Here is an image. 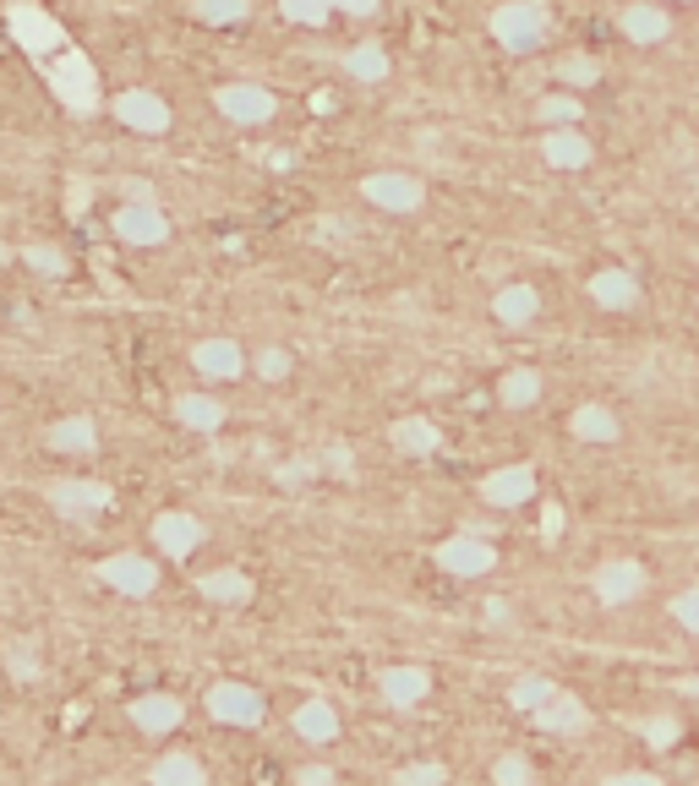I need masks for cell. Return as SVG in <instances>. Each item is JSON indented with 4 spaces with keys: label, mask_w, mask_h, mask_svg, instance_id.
I'll use <instances>...</instances> for the list:
<instances>
[{
    "label": "cell",
    "mask_w": 699,
    "mask_h": 786,
    "mask_svg": "<svg viewBox=\"0 0 699 786\" xmlns=\"http://www.w3.org/2000/svg\"><path fill=\"white\" fill-rule=\"evenodd\" d=\"M45 77L56 88V99L72 110V115H94L99 110V72L83 50H61L56 61H45Z\"/></svg>",
    "instance_id": "obj_1"
},
{
    "label": "cell",
    "mask_w": 699,
    "mask_h": 786,
    "mask_svg": "<svg viewBox=\"0 0 699 786\" xmlns=\"http://www.w3.org/2000/svg\"><path fill=\"white\" fill-rule=\"evenodd\" d=\"M7 17H12V39L45 66V61H56L61 50H72L66 45V28L56 23V17H45L39 7H34V0H12V7H7Z\"/></svg>",
    "instance_id": "obj_2"
},
{
    "label": "cell",
    "mask_w": 699,
    "mask_h": 786,
    "mask_svg": "<svg viewBox=\"0 0 699 786\" xmlns=\"http://www.w3.org/2000/svg\"><path fill=\"white\" fill-rule=\"evenodd\" d=\"M492 39L514 56L536 50L547 39V12H541V0H508V7L492 12Z\"/></svg>",
    "instance_id": "obj_3"
},
{
    "label": "cell",
    "mask_w": 699,
    "mask_h": 786,
    "mask_svg": "<svg viewBox=\"0 0 699 786\" xmlns=\"http://www.w3.org/2000/svg\"><path fill=\"white\" fill-rule=\"evenodd\" d=\"M203 704H208V715H213L219 726H257V721L268 715V699H262L252 683H235V677H219V683L203 693Z\"/></svg>",
    "instance_id": "obj_4"
},
{
    "label": "cell",
    "mask_w": 699,
    "mask_h": 786,
    "mask_svg": "<svg viewBox=\"0 0 699 786\" xmlns=\"http://www.w3.org/2000/svg\"><path fill=\"white\" fill-rule=\"evenodd\" d=\"M110 503H115V492H110L105 481H56V487H50V508H56L66 525H77V530H88Z\"/></svg>",
    "instance_id": "obj_5"
},
{
    "label": "cell",
    "mask_w": 699,
    "mask_h": 786,
    "mask_svg": "<svg viewBox=\"0 0 699 786\" xmlns=\"http://www.w3.org/2000/svg\"><path fill=\"white\" fill-rule=\"evenodd\" d=\"M213 105H219V115L235 121V126H262V121H273V110H279V99H273L268 88H257V83H224V88L213 94Z\"/></svg>",
    "instance_id": "obj_6"
},
{
    "label": "cell",
    "mask_w": 699,
    "mask_h": 786,
    "mask_svg": "<svg viewBox=\"0 0 699 786\" xmlns=\"http://www.w3.org/2000/svg\"><path fill=\"white\" fill-rule=\"evenodd\" d=\"M438 568L454 574V579H481V574L498 568V552H492V541H481V536H454V541L438 546Z\"/></svg>",
    "instance_id": "obj_7"
},
{
    "label": "cell",
    "mask_w": 699,
    "mask_h": 786,
    "mask_svg": "<svg viewBox=\"0 0 699 786\" xmlns=\"http://www.w3.org/2000/svg\"><path fill=\"white\" fill-rule=\"evenodd\" d=\"M99 579L121 595H154L159 590V563L154 557H137V552H115L99 563Z\"/></svg>",
    "instance_id": "obj_8"
},
{
    "label": "cell",
    "mask_w": 699,
    "mask_h": 786,
    "mask_svg": "<svg viewBox=\"0 0 699 786\" xmlns=\"http://www.w3.org/2000/svg\"><path fill=\"white\" fill-rule=\"evenodd\" d=\"M115 115H121V126H132L143 137H164L170 132V105L159 94H148V88H126L115 99Z\"/></svg>",
    "instance_id": "obj_9"
},
{
    "label": "cell",
    "mask_w": 699,
    "mask_h": 786,
    "mask_svg": "<svg viewBox=\"0 0 699 786\" xmlns=\"http://www.w3.org/2000/svg\"><path fill=\"white\" fill-rule=\"evenodd\" d=\"M110 230H115L126 246H159V241H170V219L159 213V202H126V208L110 219Z\"/></svg>",
    "instance_id": "obj_10"
},
{
    "label": "cell",
    "mask_w": 699,
    "mask_h": 786,
    "mask_svg": "<svg viewBox=\"0 0 699 786\" xmlns=\"http://www.w3.org/2000/svg\"><path fill=\"white\" fill-rule=\"evenodd\" d=\"M203 536H208V530H203V519H197V514H186V508H164V514L154 519V541H159V552H164V557H175V563H181V557H192V552L203 546Z\"/></svg>",
    "instance_id": "obj_11"
},
{
    "label": "cell",
    "mask_w": 699,
    "mask_h": 786,
    "mask_svg": "<svg viewBox=\"0 0 699 786\" xmlns=\"http://www.w3.org/2000/svg\"><path fill=\"white\" fill-rule=\"evenodd\" d=\"M361 192H367V202H378V208H389V213H416V208H421V197H427L416 175H394V170L367 175V181H361Z\"/></svg>",
    "instance_id": "obj_12"
},
{
    "label": "cell",
    "mask_w": 699,
    "mask_h": 786,
    "mask_svg": "<svg viewBox=\"0 0 699 786\" xmlns=\"http://www.w3.org/2000/svg\"><path fill=\"white\" fill-rule=\"evenodd\" d=\"M181 721H186V704L175 693H143V699H132V726L143 737H170Z\"/></svg>",
    "instance_id": "obj_13"
},
{
    "label": "cell",
    "mask_w": 699,
    "mask_h": 786,
    "mask_svg": "<svg viewBox=\"0 0 699 786\" xmlns=\"http://www.w3.org/2000/svg\"><path fill=\"white\" fill-rule=\"evenodd\" d=\"M481 498L492 508H519L525 498H536V470L530 465H503V470H492L481 481Z\"/></svg>",
    "instance_id": "obj_14"
},
{
    "label": "cell",
    "mask_w": 699,
    "mask_h": 786,
    "mask_svg": "<svg viewBox=\"0 0 699 786\" xmlns=\"http://www.w3.org/2000/svg\"><path fill=\"white\" fill-rule=\"evenodd\" d=\"M378 693H383V704H394V710H416V704L432 693V677H427V666H389V672L378 677Z\"/></svg>",
    "instance_id": "obj_15"
},
{
    "label": "cell",
    "mask_w": 699,
    "mask_h": 786,
    "mask_svg": "<svg viewBox=\"0 0 699 786\" xmlns=\"http://www.w3.org/2000/svg\"><path fill=\"white\" fill-rule=\"evenodd\" d=\"M192 366H197L208 382H230V377L246 371V355H241L235 339H203V344L192 349Z\"/></svg>",
    "instance_id": "obj_16"
},
{
    "label": "cell",
    "mask_w": 699,
    "mask_h": 786,
    "mask_svg": "<svg viewBox=\"0 0 699 786\" xmlns=\"http://www.w3.org/2000/svg\"><path fill=\"white\" fill-rule=\"evenodd\" d=\"M639 590H645V568H639V563H606V568H596V601L623 606V601H634Z\"/></svg>",
    "instance_id": "obj_17"
},
{
    "label": "cell",
    "mask_w": 699,
    "mask_h": 786,
    "mask_svg": "<svg viewBox=\"0 0 699 786\" xmlns=\"http://www.w3.org/2000/svg\"><path fill=\"white\" fill-rule=\"evenodd\" d=\"M290 726H295V737H306V742H333V737H339V710H333L328 699H306V704H295Z\"/></svg>",
    "instance_id": "obj_18"
},
{
    "label": "cell",
    "mask_w": 699,
    "mask_h": 786,
    "mask_svg": "<svg viewBox=\"0 0 699 786\" xmlns=\"http://www.w3.org/2000/svg\"><path fill=\"white\" fill-rule=\"evenodd\" d=\"M175 421L186 432H219L224 427V405L213 400V393H181V400H175Z\"/></svg>",
    "instance_id": "obj_19"
},
{
    "label": "cell",
    "mask_w": 699,
    "mask_h": 786,
    "mask_svg": "<svg viewBox=\"0 0 699 786\" xmlns=\"http://www.w3.org/2000/svg\"><path fill=\"white\" fill-rule=\"evenodd\" d=\"M590 300H596V306H612V311H628V306L639 300V284H634V273H623V268H601V273L590 279Z\"/></svg>",
    "instance_id": "obj_20"
},
{
    "label": "cell",
    "mask_w": 699,
    "mask_h": 786,
    "mask_svg": "<svg viewBox=\"0 0 699 786\" xmlns=\"http://www.w3.org/2000/svg\"><path fill=\"white\" fill-rule=\"evenodd\" d=\"M45 443H50L56 454H94V449H99V427H94L88 416H66V421H56V427L45 432Z\"/></svg>",
    "instance_id": "obj_21"
},
{
    "label": "cell",
    "mask_w": 699,
    "mask_h": 786,
    "mask_svg": "<svg viewBox=\"0 0 699 786\" xmlns=\"http://www.w3.org/2000/svg\"><path fill=\"white\" fill-rule=\"evenodd\" d=\"M197 590H203V601H219V606H246L252 601V579L241 568H213V574L197 579Z\"/></svg>",
    "instance_id": "obj_22"
},
{
    "label": "cell",
    "mask_w": 699,
    "mask_h": 786,
    "mask_svg": "<svg viewBox=\"0 0 699 786\" xmlns=\"http://www.w3.org/2000/svg\"><path fill=\"white\" fill-rule=\"evenodd\" d=\"M536 721H541L547 732H563V737H568V732H585V721H590V715H585V704H579L574 693H563V688H557V693H552V699L536 710Z\"/></svg>",
    "instance_id": "obj_23"
},
{
    "label": "cell",
    "mask_w": 699,
    "mask_h": 786,
    "mask_svg": "<svg viewBox=\"0 0 699 786\" xmlns=\"http://www.w3.org/2000/svg\"><path fill=\"white\" fill-rule=\"evenodd\" d=\"M148 781L154 786H208V775H203V764L192 753H159L154 770H148Z\"/></svg>",
    "instance_id": "obj_24"
},
{
    "label": "cell",
    "mask_w": 699,
    "mask_h": 786,
    "mask_svg": "<svg viewBox=\"0 0 699 786\" xmlns=\"http://www.w3.org/2000/svg\"><path fill=\"white\" fill-rule=\"evenodd\" d=\"M492 311H498V322H508V328H525V322L541 311V295H536L530 284H508V290H498Z\"/></svg>",
    "instance_id": "obj_25"
},
{
    "label": "cell",
    "mask_w": 699,
    "mask_h": 786,
    "mask_svg": "<svg viewBox=\"0 0 699 786\" xmlns=\"http://www.w3.org/2000/svg\"><path fill=\"white\" fill-rule=\"evenodd\" d=\"M394 449H405V454H438V443H443V432L427 421V416H405V421H394Z\"/></svg>",
    "instance_id": "obj_26"
},
{
    "label": "cell",
    "mask_w": 699,
    "mask_h": 786,
    "mask_svg": "<svg viewBox=\"0 0 699 786\" xmlns=\"http://www.w3.org/2000/svg\"><path fill=\"white\" fill-rule=\"evenodd\" d=\"M541 153H547V164H557V170H579V164H590V143H585L579 132H547Z\"/></svg>",
    "instance_id": "obj_27"
},
{
    "label": "cell",
    "mask_w": 699,
    "mask_h": 786,
    "mask_svg": "<svg viewBox=\"0 0 699 786\" xmlns=\"http://www.w3.org/2000/svg\"><path fill=\"white\" fill-rule=\"evenodd\" d=\"M666 12L661 7H628L623 12V34L634 39V45H655V39H666Z\"/></svg>",
    "instance_id": "obj_28"
},
{
    "label": "cell",
    "mask_w": 699,
    "mask_h": 786,
    "mask_svg": "<svg viewBox=\"0 0 699 786\" xmlns=\"http://www.w3.org/2000/svg\"><path fill=\"white\" fill-rule=\"evenodd\" d=\"M344 72L356 77V83H383L389 77V56H383V45H356L344 56Z\"/></svg>",
    "instance_id": "obj_29"
},
{
    "label": "cell",
    "mask_w": 699,
    "mask_h": 786,
    "mask_svg": "<svg viewBox=\"0 0 699 786\" xmlns=\"http://www.w3.org/2000/svg\"><path fill=\"white\" fill-rule=\"evenodd\" d=\"M574 438H585V443H612V438H617V416L601 410V405H579V410H574Z\"/></svg>",
    "instance_id": "obj_30"
},
{
    "label": "cell",
    "mask_w": 699,
    "mask_h": 786,
    "mask_svg": "<svg viewBox=\"0 0 699 786\" xmlns=\"http://www.w3.org/2000/svg\"><path fill=\"white\" fill-rule=\"evenodd\" d=\"M498 393H503V405H508V410H525V405H536V400H541V377H536L530 366H519V371H508V377H503V388H498Z\"/></svg>",
    "instance_id": "obj_31"
},
{
    "label": "cell",
    "mask_w": 699,
    "mask_h": 786,
    "mask_svg": "<svg viewBox=\"0 0 699 786\" xmlns=\"http://www.w3.org/2000/svg\"><path fill=\"white\" fill-rule=\"evenodd\" d=\"M197 23H213V28H230V23H246L252 17V0H197Z\"/></svg>",
    "instance_id": "obj_32"
},
{
    "label": "cell",
    "mask_w": 699,
    "mask_h": 786,
    "mask_svg": "<svg viewBox=\"0 0 699 786\" xmlns=\"http://www.w3.org/2000/svg\"><path fill=\"white\" fill-rule=\"evenodd\" d=\"M552 693H557V688H552L547 677H519V683L508 688V704H514V710H530V715H536V710H541V704H547Z\"/></svg>",
    "instance_id": "obj_33"
},
{
    "label": "cell",
    "mask_w": 699,
    "mask_h": 786,
    "mask_svg": "<svg viewBox=\"0 0 699 786\" xmlns=\"http://www.w3.org/2000/svg\"><path fill=\"white\" fill-rule=\"evenodd\" d=\"M279 12H284V23L322 28V23H328V12H333V0H279Z\"/></svg>",
    "instance_id": "obj_34"
},
{
    "label": "cell",
    "mask_w": 699,
    "mask_h": 786,
    "mask_svg": "<svg viewBox=\"0 0 699 786\" xmlns=\"http://www.w3.org/2000/svg\"><path fill=\"white\" fill-rule=\"evenodd\" d=\"M7 672H12L17 683H39V677H45V666L34 661V644H28V639H17V644L7 650Z\"/></svg>",
    "instance_id": "obj_35"
},
{
    "label": "cell",
    "mask_w": 699,
    "mask_h": 786,
    "mask_svg": "<svg viewBox=\"0 0 699 786\" xmlns=\"http://www.w3.org/2000/svg\"><path fill=\"white\" fill-rule=\"evenodd\" d=\"M492 781H498V786H530V781H536V770H530V759H525V753H503V759L492 764Z\"/></svg>",
    "instance_id": "obj_36"
},
{
    "label": "cell",
    "mask_w": 699,
    "mask_h": 786,
    "mask_svg": "<svg viewBox=\"0 0 699 786\" xmlns=\"http://www.w3.org/2000/svg\"><path fill=\"white\" fill-rule=\"evenodd\" d=\"M290 366H295V360H290V349H284V344L257 349V377H262V382H284V377H290Z\"/></svg>",
    "instance_id": "obj_37"
},
{
    "label": "cell",
    "mask_w": 699,
    "mask_h": 786,
    "mask_svg": "<svg viewBox=\"0 0 699 786\" xmlns=\"http://www.w3.org/2000/svg\"><path fill=\"white\" fill-rule=\"evenodd\" d=\"M449 781V770L438 764V759H427V764H405V770H394V786H443Z\"/></svg>",
    "instance_id": "obj_38"
},
{
    "label": "cell",
    "mask_w": 699,
    "mask_h": 786,
    "mask_svg": "<svg viewBox=\"0 0 699 786\" xmlns=\"http://www.w3.org/2000/svg\"><path fill=\"white\" fill-rule=\"evenodd\" d=\"M547 126H574L579 121V99H568V94H552V99H541V110H536Z\"/></svg>",
    "instance_id": "obj_39"
},
{
    "label": "cell",
    "mask_w": 699,
    "mask_h": 786,
    "mask_svg": "<svg viewBox=\"0 0 699 786\" xmlns=\"http://www.w3.org/2000/svg\"><path fill=\"white\" fill-rule=\"evenodd\" d=\"M311 476H317V459H290V465H279V470H273V481H279L284 492H301Z\"/></svg>",
    "instance_id": "obj_40"
},
{
    "label": "cell",
    "mask_w": 699,
    "mask_h": 786,
    "mask_svg": "<svg viewBox=\"0 0 699 786\" xmlns=\"http://www.w3.org/2000/svg\"><path fill=\"white\" fill-rule=\"evenodd\" d=\"M23 262H28V268H39V273H56V279L66 273V251H56V246H28V251H23Z\"/></svg>",
    "instance_id": "obj_41"
},
{
    "label": "cell",
    "mask_w": 699,
    "mask_h": 786,
    "mask_svg": "<svg viewBox=\"0 0 699 786\" xmlns=\"http://www.w3.org/2000/svg\"><path fill=\"white\" fill-rule=\"evenodd\" d=\"M322 470L339 476V481H350V476H356V454H350L344 443H328V449H322Z\"/></svg>",
    "instance_id": "obj_42"
},
{
    "label": "cell",
    "mask_w": 699,
    "mask_h": 786,
    "mask_svg": "<svg viewBox=\"0 0 699 786\" xmlns=\"http://www.w3.org/2000/svg\"><path fill=\"white\" fill-rule=\"evenodd\" d=\"M557 77H563V83H596V77H601V66H596L590 56H568V61L557 66Z\"/></svg>",
    "instance_id": "obj_43"
},
{
    "label": "cell",
    "mask_w": 699,
    "mask_h": 786,
    "mask_svg": "<svg viewBox=\"0 0 699 786\" xmlns=\"http://www.w3.org/2000/svg\"><path fill=\"white\" fill-rule=\"evenodd\" d=\"M672 612H677V623H683L688 634H699V585H694V590H683V595L672 601Z\"/></svg>",
    "instance_id": "obj_44"
},
{
    "label": "cell",
    "mask_w": 699,
    "mask_h": 786,
    "mask_svg": "<svg viewBox=\"0 0 699 786\" xmlns=\"http://www.w3.org/2000/svg\"><path fill=\"white\" fill-rule=\"evenodd\" d=\"M645 737H650V748H672V742H677V721H672V715H655V721H645Z\"/></svg>",
    "instance_id": "obj_45"
},
{
    "label": "cell",
    "mask_w": 699,
    "mask_h": 786,
    "mask_svg": "<svg viewBox=\"0 0 699 786\" xmlns=\"http://www.w3.org/2000/svg\"><path fill=\"white\" fill-rule=\"evenodd\" d=\"M333 781H339V775H333L328 764H301V770H295V786H333Z\"/></svg>",
    "instance_id": "obj_46"
},
{
    "label": "cell",
    "mask_w": 699,
    "mask_h": 786,
    "mask_svg": "<svg viewBox=\"0 0 699 786\" xmlns=\"http://www.w3.org/2000/svg\"><path fill=\"white\" fill-rule=\"evenodd\" d=\"M333 12H350V17H372L378 0H333Z\"/></svg>",
    "instance_id": "obj_47"
},
{
    "label": "cell",
    "mask_w": 699,
    "mask_h": 786,
    "mask_svg": "<svg viewBox=\"0 0 699 786\" xmlns=\"http://www.w3.org/2000/svg\"><path fill=\"white\" fill-rule=\"evenodd\" d=\"M487 623H492V628H508V623H514V606H508V601H487Z\"/></svg>",
    "instance_id": "obj_48"
},
{
    "label": "cell",
    "mask_w": 699,
    "mask_h": 786,
    "mask_svg": "<svg viewBox=\"0 0 699 786\" xmlns=\"http://www.w3.org/2000/svg\"><path fill=\"white\" fill-rule=\"evenodd\" d=\"M557 530H563V508H557V503H547V514H541V536L552 541Z\"/></svg>",
    "instance_id": "obj_49"
},
{
    "label": "cell",
    "mask_w": 699,
    "mask_h": 786,
    "mask_svg": "<svg viewBox=\"0 0 699 786\" xmlns=\"http://www.w3.org/2000/svg\"><path fill=\"white\" fill-rule=\"evenodd\" d=\"M606 786H661L655 775H645V770H634V775H612Z\"/></svg>",
    "instance_id": "obj_50"
},
{
    "label": "cell",
    "mask_w": 699,
    "mask_h": 786,
    "mask_svg": "<svg viewBox=\"0 0 699 786\" xmlns=\"http://www.w3.org/2000/svg\"><path fill=\"white\" fill-rule=\"evenodd\" d=\"M0 262H12V251H7V246H0Z\"/></svg>",
    "instance_id": "obj_51"
},
{
    "label": "cell",
    "mask_w": 699,
    "mask_h": 786,
    "mask_svg": "<svg viewBox=\"0 0 699 786\" xmlns=\"http://www.w3.org/2000/svg\"><path fill=\"white\" fill-rule=\"evenodd\" d=\"M694 688H699V683H694Z\"/></svg>",
    "instance_id": "obj_52"
}]
</instances>
